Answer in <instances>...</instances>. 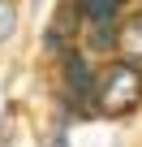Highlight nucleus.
Returning a JSON list of instances; mask_svg holds the SVG:
<instances>
[{
    "label": "nucleus",
    "instance_id": "nucleus-5",
    "mask_svg": "<svg viewBox=\"0 0 142 147\" xmlns=\"http://www.w3.org/2000/svg\"><path fill=\"white\" fill-rule=\"evenodd\" d=\"M17 26V0H0V43H5Z\"/></svg>",
    "mask_w": 142,
    "mask_h": 147
},
{
    "label": "nucleus",
    "instance_id": "nucleus-3",
    "mask_svg": "<svg viewBox=\"0 0 142 147\" xmlns=\"http://www.w3.org/2000/svg\"><path fill=\"white\" fill-rule=\"evenodd\" d=\"M78 9H82L86 35L95 30L103 48H116V26H121V13H125V0H78Z\"/></svg>",
    "mask_w": 142,
    "mask_h": 147
},
{
    "label": "nucleus",
    "instance_id": "nucleus-1",
    "mask_svg": "<svg viewBox=\"0 0 142 147\" xmlns=\"http://www.w3.org/2000/svg\"><path fill=\"white\" fill-rule=\"evenodd\" d=\"M142 104V69L129 65V61H112L99 69V100H95V113L103 117H125Z\"/></svg>",
    "mask_w": 142,
    "mask_h": 147
},
{
    "label": "nucleus",
    "instance_id": "nucleus-2",
    "mask_svg": "<svg viewBox=\"0 0 142 147\" xmlns=\"http://www.w3.org/2000/svg\"><path fill=\"white\" fill-rule=\"evenodd\" d=\"M60 95H65L69 108L82 113V117L95 113V100H99V69L86 61L82 48L60 52Z\"/></svg>",
    "mask_w": 142,
    "mask_h": 147
},
{
    "label": "nucleus",
    "instance_id": "nucleus-4",
    "mask_svg": "<svg viewBox=\"0 0 142 147\" xmlns=\"http://www.w3.org/2000/svg\"><path fill=\"white\" fill-rule=\"evenodd\" d=\"M116 56L142 69V9L129 13V18L116 26Z\"/></svg>",
    "mask_w": 142,
    "mask_h": 147
}]
</instances>
